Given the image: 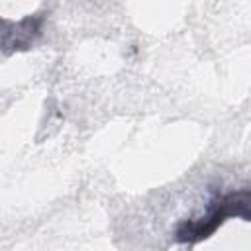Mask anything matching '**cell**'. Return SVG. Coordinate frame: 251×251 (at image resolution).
I'll use <instances>...</instances> for the list:
<instances>
[{
	"mask_svg": "<svg viewBox=\"0 0 251 251\" xmlns=\"http://www.w3.org/2000/svg\"><path fill=\"white\" fill-rule=\"evenodd\" d=\"M247 190L239 192V194H229L226 198H222L202 220H194V222H186L178 227L176 237L180 241H198L208 237L226 218L229 216H237L241 214L243 218H247Z\"/></svg>",
	"mask_w": 251,
	"mask_h": 251,
	"instance_id": "1",
	"label": "cell"
},
{
	"mask_svg": "<svg viewBox=\"0 0 251 251\" xmlns=\"http://www.w3.org/2000/svg\"><path fill=\"white\" fill-rule=\"evenodd\" d=\"M39 33V20L27 18L20 24L0 20V49H20L33 41V35Z\"/></svg>",
	"mask_w": 251,
	"mask_h": 251,
	"instance_id": "2",
	"label": "cell"
}]
</instances>
